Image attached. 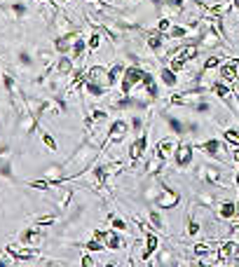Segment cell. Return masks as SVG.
Here are the masks:
<instances>
[{"label":"cell","instance_id":"cell-45","mask_svg":"<svg viewBox=\"0 0 239 267\" xmlns=\"http://www.w3.org/2000/svg\"><path fill=\"white\" fill-rule=\"evenodd\" d=\"M185 232L190 237H197L200 235V223L195 221V218H188V228H185Z\"/></svg>","mask_w":239,"mask_h":267},{"label":"cell","instance_id":"cell-49","mask_svg":"<svg viewBox=\"0 0 239 267\" xmlns=\"http://www.w3.org/2000/svg\"><path fill=\"white\" fill-rule=\"evenodd\" d=\"M230 157H232V162H235V164H239V145H232Z\"/></svg>","mask_w":239,"mask_h":267},{"label":"cell","instance_id":"cell-35","mask_svg":"<svg viewBox=\"0 0 239 267\" xmlns=\"http://www.w3.org/2000/svg\"><path fill=\"white\" fill-rule=\"evenodd\" d=\"M85 47H87L85 38H77V42L73 45V52H70V56H73V61L75 63H80L82 59H85Z\"/></svg>","mask_w":239,"mask_h":267},{"label":"cell","instance_id":"cell-27","mask_svg":"<svg viewBox=\"0 0 239 267\" xmlns=\"http://www.w3.org/2000/svg\"><path fill=\"white\" fill-rule=\"evenodd\" d=\"M124 75V66L122 63H115V66H110L108 68V75H106V87H115Z\"/></svg>","mask_w":239,"mask_h":267},{"label":"cell","instance_id":"cell-38","mask_svg":"<svg viewBox=\"0 0 239 267\" xmlns=\"http://www.w3.org/2000/svg\"><path fill=\"white\" fill-rule=\"evenodd\" d=\"M223 138L230 145H239V127H228V129L223 131Z\"/></svg>","mask_w":239,"mask_h":267},{"label":"cell","instance_id":"cell-23","mask_svg":"<svg viewBox=\"0 0 239 267\" xmlns=\"http://www.w3.org/2000/svg\"><path fill=\"white\" fill-rule=\"evenodd\" d=\"M157 263H160V267H178L181 265L176 260V253L171 251V249H160V251H157Z\"/></svg>","mask_w":239,"mask_h":267},{"label":"cell","instance_id":"cell-55","mask_svg":"<svg viewBox=\"0 0 239 267\" xmlns=\"http://www.w3.org/2000/svg\"><path fill=\"white\" fill-rule=\"evenodd\" d=\"M87 2H99V0H87Z\"/></svg>","mask_w":239,"mask_h":267},{"label":"cell","instance_id":"cell-4","mask_svg":"<svg viewBox=\"0 0 239 267\" xmlns=\"http://www.w3.org/2000/svg\"><path fill=\"white\" fill-rule=\"evenodd\" d=\"M122 164L120 162H110V164H99V167L94 169V178H96V185H108L110 183V178L113 176H117L120 171H122Z\"/></svg>","mask_w":239,"mask_h":267},{"label":"cell","instance_id":"cell-22","mask_svg":"<svg viewBox=\"0 0 239 267\" xmlns=\"http://www.w3.org/2000/svg\"><path fill=\"white\" fill-rule=\"evenodd\" d=\"M82 92H87L89 96H94V99H103V96H108V87H103L101 82L87 80V82L82 84Z\"/></svg>","mask_w":239,"mask_h":267},{"label":"cell","instance_id":"cell-26","mask_svg":"<svg viewBox=\"0 0 239 267\" xmlns=\"http://www.w3.org/2000/svg\"><path fill=\"white\" fill-rule=\"evenodd\" d=\"M2 84H5V89L9 92V96H12V99H19V96H23V94H21V87L16 84L14 75H9V73H2Z\"/></svg>","mask_w":239,"mask_h":267},{"label":"cell","instance_id":"cell-7","mask_svg":"<svg viewBox=\"0 0 239 267\" xmlns=\"http://www.w3.org/2000/svg\"><path fill=\"white\" fill-rule=\"evenodd\" d=\"M218 75H221V80L223 82H228L232 87V84L239 80V59H235L232 56L230 61H225L221 68H218Z\"/></svg>","mask_w":239,"mask_h":267},{"label":"cell","instance_id":"cell-10","mask_svg":"<svg viewBox=\"0 0 239 267\" xmlns=\"http://www.w3.org/2000/svg\"><path fill=\"white\" fill-rule=\"evenodd\" d=\"M211 94H216V99H221L225 103V106L230 108V110H235V103H232V87L228 82H223V80H214V84H211Z\"/></svg>","mask_w":239,"mask_h":267},{"label":"cell","instance_id":"cell-34","mask_svg":"<svg viewBox=\"0 0 239 267\" xmlns=\"http://www.w3.org/2000/svg\"><path fill=\"white\" fill-rule=\"evenodd\" d=\"M0 176H2V178H9V181H14V174H12V155L0 157Z\"/></svg>","mask_w":239,"mask_h":267},{"label":"cell","instance_id":"cell-32","mask_svg":"<svg viewBox=\"0 0 239 267\" xmlns=\"http://www.w3.org/2000/svg\"><path fill=\"white\" fill-rule=\"evenodd\" d=\"M223 66V56L221 54H209L207 59H204V63H202V70H216V68H221Z\"/></svg>","mask_w":239,"mask_h":267},{"label":"cell","instance_id":"cell-53","mask_svg":"<svg viewBox=\"0 0 239 267\" xmlns=\"http://www.w3.org/2000/svg\"><path fill=\"white\" fill-rule=\"evenodd\" d=\"M35 2H47V5H54L52 0H35Z\"/></svg>","mask_w":239,"mask_h":267},{"label":"cell","instance_id":"cell-39","mask_svg":"<svg viewBox=\"0 0 239 267\" xmlns=\"http://www.w3.org/2000/svg\"><path fill=\"white\" fill-rule=\"evenodd\" d=\"M103 249H106V244H103L101 239H96V237H92L85 244V251H89V253H99V251H103Z\"/></svg>","mask_w":239,"mask_h":267},{"label":"cell","instance_id":"cell-16","mask_svg":"<svg viewBox=\"0 0 239 267\" xmlns=\"http://www.w3.org/2000/svg\"><path fill=\"white\" fill-rule=\"evenodd\" d=\"M19 131L26 134V136H31L38 131V117L31 113H19Z\"/></svg>","mask_w":239,"mask_h":267},{"label":"cell","instance_id":"cell-13","mask_svg":"<svg viewBox=\"0 0 239 267\" xmlns=\"http://www.w3.org/2000/svg\"><path fill=\"white\" fill-rule=\"evenodd\" d=\"M221 176H223V169L218 167H200V181L207 185H214V188H221Z\"/></svg>","mask_w":239,"mask_h":267},{"label":"cell","instance_id":"cell-17","mask_svg":"<svg viewBox=\"0 0 239 267\" xmlns=\"http://www.w3.org/2000/svg\"><path fill=\"white\" fill-rule=\"evenodd\" d=\"M164 40H167V35L164 33H157V31H148L146 33V45L150 52H155L157 56H160V52L164 49Z\"/></svg>","mask_w":239,"mask_h":267},{"label":"cell","instance_id":"cell-9","mask_svg":"<svg viewBox=\"0 0 239 267\" xmlns=\"http://www.w3.org/2000/svg\"><path fill=\"white\" fill-rule=\"evenodd\" d=\"M77 38H82L80 35V31H73V33H66V35H56L54 38V49L59 54H68L73 52V45L77 42Z\"/></svg>","mask_w":239,"mask_h":267},{"label":"cell","instance_id":"cell-44","mask_svg":"<svg viewBox=\"0 0 239 267\" xmlns=\"http://www.w3.org/2000/svg\"><path fill=\"white\" fill-rule=\"evenodd\" d=\"M148 218H150V223H153V228H155V230H162L164 221L160 218V214H157L155 209H150V211H148Z\"/></svg>","mask_w":239,"mask_h":267},{"label":"cell","instance_id":"cell-50","mask_svg":"<svg viewBox=\"0 0 239 267\" xmlns=\"http://www.w3.org/2000/svg\"><path fill=\"white\" fill-rule=\"evenodd\" d=\"M9 263H12V258H9L7 253H5V256H0V267H9Z\"/></svg>","mask_w":239,"mask_h":267},{"label":"cell","instance_id":"cell-1","mask_svg":"<svg viewBox=\"0 0 239 267\" xmlns=\"http://www.w3.org/2000/svg\"><path fill=\"white\" fill-rule=\"evenodd\" d=\"M146 73H148V70L141 68V66H136V63L127 66V68H124V75H122V82H120V94L129 96L131 89H134L136 84L143 82V75H146Z\"/></svg>","mask_w":239,"mask_h":267},{"label":"cell","instance_id":"cell-37","mask_svg":"<svg viewBox=\"0 0 239 267\" xmlns=\"http://www.w3.org/2000/svg\"><path fill=\"white\" fill-rule=\"evenodd\" d=\"M40 138H42V145L47 148V153H56V150H59V145H56L54 136H52L49 131H40Z\"/></svg>","mask_w":239,"mask_h":267},{"label":"cell","instance_id":"cell-8","mask_svg":"<svg viewBox=\"0 0 239 267\" xmlns=\"http://www.w3.org/2000/svg\"><path fill=\"white\" fill-rule=\"evenodd\" d=\"M193 157H195V148L190 143H178L176 153H174V162H176L178 169H185L193 164Z\"/></svg>","mask_w":239,"mask_h":267},{"label":"cell","instance_id":"cell-24","mask_svg":"<svg viewBox=\"0 0 239 267\" xmlns=\"http://www.w3.org/2000/svg\"><path fill=\"white\" fill-rule=\"evenodd\" d=\"M141 87H143V92H146V96H148L150 101H155L157 96H160L157 82H155V77L150 75V73H146V75H143V82H141Z\"/></svg>","mask_w":239,"mask_h":267},{"label":"cell","instance_id":"cell-25","mask_svg":"<svg viewBox=\"0 0 239 267\" xmlns=\"http://www.w3.org/2000/svg\"><path fill=\"white\" fill-rule=\"evenodd\" d=\"M160 80H162L164 87H169V89L178 87V73L176 70H171L169 66H162V68H160Z\"/></svg>","mask_w":239,"mask_h":267},{"label":"cell","instance_id":"cell-46","mask_svg":"<svg viewBox=\"0 0 239 267\" xmlns=\"http://www.w3.org/2000/svg\"><path fill=\"white\" fill-rule=\"evenodd\" d=\"M169 68L176 70V73H181V70L185 68V61H183V59H178V56H171V59H169Z\"/></svg>","mask_w":239,"mask_h":267},{"label":"cell","instance_id":"cell-30","mask_svg":"<svg viewBox=\"0 0 239 267\" xmlns=\"http://www.w3.org/2000/svg\"><path fill=\"white\" fill-rule=\"evenodd\" d=\"M16 63H19V68L28 70L35 66V59H33V54H28V49H19V54H16Z\"/></svg>","mask_w":239,"mask_h":267},{"label":"cell","instance_id":"cell-42","mask_svg":"<svg viewBox=\"0 0 239 267\" xmlns=\"http://www.w3.org/2000/svg\"><path fill=\"white\" fill-rule=\"evenodd\" d=\"M171 26H174V23H171V19H167V16H160V21H157V26H155V31H157V33H164V35H167V33L171 31Z\"/></svg>","mask_w":239,"mask_h":267},{"label":"cell","instance_id":"cell-18","mask_svg":"<svg viewBox=\"0 0 239 267\" xmlns=\"http://www.w3.org/2000/svg\"><path fill=\"white\" fill-rule=\"evenodd\" d=\"M56 75H63V77H70L75 73V61H73V56L68 54H61L59 56V61H56V68H54Z\"/></svg>","mask_w":239,"mask_h":267},{"label":"cell","instance_id":"cell-5","mask_svg":"<svg viewBox=\"0 0 239 267\" xmlns=\"http://www.w3.org/2000/svg\"><path fill=\"white\" fill-rule=\"evenodd\" d=\"M178 202H181V192L169 188L167 183H162V190H160L157 199H155V206H160V209H174V206H178Z\"/></svg>","mask_w":239,"mask_h":267},{"label":"cell","instance_id":"cell-36","mask_svg":"<svg viewBox=\"0 0 239 267\" xmlns=\"http://www.w3.org/2000/svg\"><path fill=\"white\" fill-rule=\"evenodd\" d=\"M129 127H131V131H134V134H139V136H141V131H146V117H143V115H139V113H134V115H131Z\"/></svg>","mask_w":239,"mask_h":267},{"label":"cell","instance_id":"cell-28","mask_svg":"<svg viewBox=\"0 0 239 267\" xmlns=\"http://www.w3.org/2000/svg\"><path fill=\"white\" fill-rule=\"evenodd\" d=\"M7 12H12V19H16V21H21V19H26V14H28V7L23 5L21 0H12L9 2Z\"/></svg>","mask_w":239,"mask_h":267},{"label":"cell","instance_id":"cell-40","mask_svg":"<svg viewBox=\"0 0 239 267\" xmlns=\"http://www.w3.org/2000/svg\"><path fill=\"white\" fill-rule=\"evenodd\" d=\"M101 38H103V35H101L99 31H94V33H89V38H87V47H89V49H99L101 47Z\"/></svg>","mask_w":239,"mask_h":267},{"label":"cell","instance_id":"cell-41","mask_svg":"<svg viewBox=\"0 0 239 267\" xmlns=\"http://www.w3.org/2000/svg\"><path fill=\"white\" fill-rule=\"evenodd\" d=\"M108 218H110V223H113V230H117V232H127V230H129V225H127L124 218H117V216H113V214H110Z\"/></svg>","mask_w":239,"mask_h":267},{"label":"cell","instance_id":"cell-29","mask_svg":"<svg viewBox=\"0 0 239 267\" xmlns=\"http://www.w3.org/2000/svg\"><path fill=\"white\" fill-rule=\"evenodd\" d=\"M106 75H108V68H103V66H92V68L87 70V80H92V82H106Z\"/></svg>","mask_w":239,"mask_h":267},{"label":"cell","instance_id":"cell-31","mask_svg":"<svg viewBox=\"0 0 239 267\" xmlns=\"http://www.w3.org/2000/svg\"><path fill=\"white\" fill-rule=\"evenodd\" d=\"M197 202H200L202 206H216V188L197 192Z\"/></svg>","mask_w":239,"mask_h":267},{"label":"cell","instance_id":"cell-43","mask_svg":"<svg viewBox=\"0 0 239 267\" xmlns=\"http://www.w3.org/2000/svg\"><path fill=\"white\" fill-rule=\"evenodd\" d=\"M56 221H59V216L47 214V216H38V218H35V225L42 228V225H52V223H56Z\"/></svg>","mask_w":239,"mask_h":267},{"label":"cell","instance_id":"cell-3","mask_svg":"<svg viewBox=\"0 0 239 267\" xmlns=\"http://www.w3.org/2000/svg\"><path fill=\"white\" fill-rule=\"evenodd\" d=\"M195 45L200 47V49H216V47L223 45V35L207 23V26L200 31V35H197V40H195Z\"/></svg>","mask_w":239,"mask_h":267},{"label":"cell","instance_id":"cell-33","mask_svg":"<svg viewBox=\"0 0 239 267\" xmlns=\"http://www.w3.org/2000/svg\"><path fill=\"white\" fill-rule=\"evenodd\" d=\"M106 249H110V251H120L122 249V239H120V235H117V230H113V232H106Z\"/></svg>","mask_w":239,"mask_h":267},{"label":"cell","instance_id":"cell-48","mask_svg":"<svg viewBox=\"0 0 239 267\" xmlns=\"http://www.w3.org/2000/svg\"><path fill=\"white\" fill-rule=\"evenodd\" d=\"M80 263H82V267H94V258L92 256H87V253L80 258Z\"/></svg>","mask_w":239,"mask_h":267},{"label":"cell","instance_id":"cell-19","mask_svg":"<svg viewBox=\"0 0 239 267\" xmlns=\"http://www.w3.org/2000/svg\"><path fill=\"white\" fill-rule=\"evenodd\" d=\"M237 214H239V204H237V202L225 199V202H221V204H218V218H221V221H232Z\"/></svg>","mask_w":239,"mask_h":267},{"label":"cell","instance_id":"cell-51","mask_svg":"<svg viewBox=\"0 0 239 267\" xmlns=\"http://www.w3.org/2000/svg\"><path fill=\"white\" fill-rule=\"evenodd\" d=\"M237 167H239V164H237ZM235 183L239 185V169H237V174H235Z\"/></svg>","mask_w":239,"mask_h":267},{"label":"cell","instance_id":"cell-54","mask_svg":"<svg viewBox=\"0 0 239 267\" xmlns=\"http://www.w3.org/2000/svg\"><path fill=\"white\" fill-rule=\"evenodd\" d=\"M106 267H117V263H115V260H110V263H108Z\"/></svg>","mask_w":239,"mask_h":267},{"label":"cell","instance_id":"cell-47","mask_svg":"<svg viewBox=\"0 0 239 267\" xmlns=\"http://www.w3.org/2000/svg\"><path fill=\"white\" fill-rule=\"evenodd\" d=\"M193 110H195V113H211V103L204 99V101H200V103H195Z\"/></svg>","mask_w":239,"mask_h":267},{"label":"cell","instance_id":"cell-15","mask_svg":"<svg viewBox=\"0 0 239 267\" xmlns=\"http://www.w3.org/2000/svg\"><path fill=\"white\" fill-rule=\"evenodd\" d=\"M146 150H148V131H143L134 143L129 145V160L131 162H139L143 155H146Z\"/></svg>","mask_w":239,"mask_h":267},{"label":"cell","instance_id":"cell-14","mask_svg":"<svg viewBox=\"0 0 239 267\" xmlns=\"http://www.w3.org/2000/svg\"><path fill=\"white\" fill-rule=\"evenodd\" d=\"M176 148H178V141L174 136L169 138H162V141H157V145H155V150H157V157L160 160H167V157H171V155L176 153Z\"/></svg>","mask_w":239,"mask_h":267},{"label":"cell","instance_id":"cell-21","mask_svg":"<svg viewBox=\"0 0 239 267\" xmlns=\"http://www.w3.org/2000/svg\"><path fill=\"white\" fill-rule=\"evenodd\" d=\"M160 117L169 124V129L174 131L176 136H185V134H188V127H185L183 120H178V117H174V115H169V113H160Z\"/></svg>","mask_w":239,"mask_h":267},{"label":"cell","instance_id":"cell-12","mask_svg":"<svg viewBox=\"0 0 239 267\" xmlns=\"http://www.w3.org/2000/svg\"><path fill=\"white\" fill-rule=\"evenodd\" d=\"M171 56H178V59H183L185 63H190L200 56V47L195 45V42H183V45H178V49L171 52Z\"/></svg>","mask_w":239,"mask_h":267},{"label":"cell","instance_id":"cell-20","mask_svg":"<svg viewBox=\"0 0 239 267\" xmlns=\"http://www.w3.org/2000/svg\"><path fill=\"white\" fill-rule=\"evenodd\" d=\"M155 251H160V237L153 235V232H146V246H143V251H141V260H143V263L150 260V256H153Z\"/></svg>","mask_w":239,"mask_h":267},{"label":"cell","instance_id":"cell-6","mask_svg":"<svg viewBox=\"0 0 239 267\" xmlns=\"http://www.w3.org/2000/svg\"><path fill=\"white\" fill-rule=\"evenodd\" d=\"M197 150H202V153L207 155V157H211V160H223V153L228 148H225L218 138H209V141L197 143Z\"/></svg>","mask_w":239,"mask_h":267},{"label":"cell","instance_id":"cell-2","mask_svg":"<svg viewBox=\"0 0 239 267\" xmlns=\"http://www.w3.org/2000/svg\"><path fill=\"white\" fill-rule=\"evenodd\" d=\"M129 122H124V120H115V122L110 124V129L106 131V141H103V150L108 148V145H120L124 138L129 136Z\"/></svg>","mask_w":239,"mask_h":267},{"label":"cell","instance_id":"cell-11","mask_svg":"<svg viewBox=\"0 0 239 267\" xmlns=\"http://www.w3.org/2000/svg\"><path fill=\"white\" fill-rule=\"evenodd\" d=\"M42 239H45V235H42V230L38 228H28L23 230L21 235H19V242H21L23 246H33V249H38L40 244H42Z\"/></svg>","mask_w":239,"mask_h":267},{"label":"cell","instance_id":"cell-52","mask_svg":"<svg viewBox=\"0 0 239 267\" xmlns=\"http://www.w3.org/2000/svg\"><path fill=\"white\" fill-rule=\"evenodd\" d=\"M232 7H235V9H239V0H232Z\"/></svg>","mask_w":239,"mask_h":267}]
</instances>
